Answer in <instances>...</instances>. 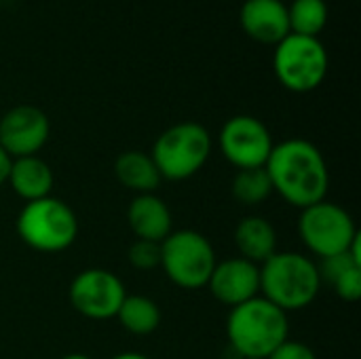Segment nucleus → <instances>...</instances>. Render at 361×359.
I'll use <instances>...</instances> for the list:
<instances>
[{
    "instance_id": "0eeeda50",
    "label": "nucleus",
    "mask_w": 361,
    "mask_h": 359,
    "mask_svg": "<svg viewBox=\"0 0 361 359\" xmlns=\"http://www.w3.org/2000/svg\"><path fill=\"white\" fill-rule=\"evenodd\" d=\"M328 68V51L315 36L288 34L281 42L275 44V76L292 93L315 91L326 80Z\"/></svg>"
},
{
    "instance_id": "39448f33",
    "label": "nucleus",
    "mask_w": 361,
    "mask_h": 359,
    "mask_svg": "<svg viewBox=\"0 0 361 359\" xmlns=\"http://www.w3.org/2000/svg\"><path fill=\"white\" fill-rule=\"evenodd\" d=\"M15 229L27 248L42 254H57L76 241L78 218L61 199L44 197L21 207Z\"/></svg>"
},
{
    "instance_id": "412c9836",
    "label": "nucleus",
    "mask_w": 361,
    "mask_h": 359,
    "mask_svg": "<svg viewBox=\"0 0 361 359\" xmlns=\"http://www.w3.org/2000/svg\"><path fill=\"white\" fill-rule=\"evenodd\" d=\"M127 260L135 271H154L161 267V243L135 239L127 252Z\"/></svg>"
},
{
    "instance_id": "f8f14e48",
    "label": "nucleus",
    "mask_w": 361,
    "mask_h": 359,
    "mask_svg": "<svg viewBox=\"0 0 361 359\" xmlns=\"http://www.w3.org/2000/svg\"><path fill=\"white\" fill-rule=\"evenodd\" d=\"M207 288L224 307H239L260 296V267L241 256L216 262Z\"/></svg>"
},
{
    "instance_id": "f3484780",
    "label": "nucleus",
    "mask_w": 361,
    "mask_h": 359,
    "mask_svg": "<svg viewBox=\"0 0 361 359\" xmlns=\"http://www.w3.org/2000/svg\"><path fill=\"white\" fill-rule=\"evenodd\" d=\"M114 176L125 188L133 190L135 195L154 193L163 180L150 152L142 150H127L118 154V159L114 161Z\"/></svg>"
},
{
    "instance_id": "6e6552de",
    "label": "nucleus",
    "mask_w": 361,
    "mask_h": 359,
    "mask_svg": "<svg viewBox=\"0 0 361 359\" xmlns=\"http://www.w3.org/2000/svg\"><path fill=\"white\" fill-rule=\"evenodd\" d=\"M298 235L305 248L324 260L349 252L353 241L360 237V231L345 207L332 201H319L300 209Z\"/></svg>"
},
{
    "instance_id": "ddd939ff",
    "label": "nucleus",
    "mask_w": 361,
    "mask_h": 359,
    "mask_svg": "<svg viewBox=\"0 0 361 359\" xmlns=\"http://www.w3.org/2000/svg\"><path fill=\"white\" fill-rule=\"evenodd\" d=\"M243 32L260 44H277L290 34L283 0H245L239 13Z\"/></svg>"
},
{
    "instance_id": "f257e3e1",
    "label": "nucleus",
    "mask_w": 361,
    "mask_h": 359,
    "mask_svg": "<svg viewBox=\"0 0 361 359\" xmlns=\"http://www.w3.org/2000/svg\"><path fill=\"white\" fill-rule=\"evenodd\" d=\"M273 193L292 207L305 209L326 201L330 188V171L322 150L302 138L283 140L273 146L264 165Z\"/></svg>"
},
{
    "instance_id": "dca6fc26",
    "label": "nucleus",
    "mask_w": 361,
    "mask_h": 359,
    "mask_svg": "<svg viewBox=\"0 0 361 359\" xmlns=\"http://www.w3.org/2000/svg\"><path fill=\"white\" fill-rule=\"evenodd\" d=\"M235 245L241 258L262 264L277 252V231L262 216H245L235 226Z\"/></svg>"
},
{
    "instance_id": "393cba45",
    "label": "nucleus",
    "mask_w": 361,
    "mask_h": 359,
    "mask_svg": "<svg viewBox=\"0 0 361 359\" xmlns=\"http://www.w3.org/2000/svg\"><path fill=\"white\" fill-rule=\"evenodd\" d=\"M110 359H150L148 355H144V353H135V351H125V353H118V355H114V358Z\"/></svg>"
},
{
    "instance_id": "1a4fd4ad",
    "label": "nucleus",
    "mask_w": 361,
    "mask_h": 359,
    "mask_svg": "<svg viewBox=\"0 0 361 359\" xmlns=\"http://www.w3.org/2000/svg\"><path fill=\"white\" fill-rule=\"evenodd\" d=\"M275 142L269 127L250 114L228 118L218 133V148L222 157L239 169L264 167Z\"/></svg>"
},
{
    "instance_id": "423d86ee",
    "label": "nucleus",
    "mask_w": 361,
    "mask_h": 359,
    "mask_svg": "<svg viewBox=\"0 0 361 359\" xmlns=\"http://www.w3.org/2000/svg\"><path fill=\"white\" fill-rule=\"evenodd\" d=\"M216 250L197 231H171L161 241V269L182 290H201L216 269Z\"/></svg>"
},
{
    "instance_id": "6ab92c4d",
    "label": "nucleus",
    "mask_w": 361,
    "mask_h": 359,
    "mask_svg": "<svg viewBox=\"0 0 361 359\" xmlns=\"http://www.w3.org/2000/svg\"><path fill=\"white\" fill-rule=\"evenodd\" d=\"M290 34L300 36H319L328 23V4L326 0H292L288 6Z\"/></svg>"
},
{
    "instance_id": "b1692460",
    "label": "nucleus",
    "mask_w": 361,
    "mask_h": 359,
    "mask_svg": "<svg viewBox=\"0 0 361 359\" xmlns=\"http://www.w3.org/2000/svg\"><path fill=\"white\" fill-rule=\"evenodd\" d=\"M11 157L0 148V188L6 184V180H8V171H11Z\"/></svg>"
},
{
    "instance_id": "bb28decb",
    "label": "nucleus",
    "mask_w": 361,
    "mask_h": 359,
    "mask_svg": "<svg viewBox=\"0 0 361 359\" xmlns=\"http://www.w3.org/2000/svg\"><path fill=\"white\" fill-rule=\"evenodd\" d=\"M243 359H247V358H243Z\"/></svg>"
},
{
    "instance_id": "4be33fe9",
    "label": "nucleus",
    "mask_w": 361,
    "mask_h": 359,
    "mask_svg": "<svg viewBox=\"0 0 361 359\" xmlns=\"http://www.w3.org/2000/svg\"><path fill=\"white\" fill-rule=\"evenodd\" d=\"M336 296L345 303H357L361 298V267H351L341 273L332 284Z\"/></svg>"
},
{
    "instance_id": "20e7f679",
    "label": "nucleus",
    "mask_w": 361,
    "mask_h": 359,
    "mask_svg": "<svg viewBox=\"0 0 361 359\" xmlns=\"http://www.w3.org/2000/svg\"><path fill=\"white\" fill-rule=\"evenodd\" d=\"M214 140L201 123L184 121L165 129L152 144L150 157L161 178L182 182L199 174L212 157Z\"/></svg>"
},
{
    "instance_id": "f03ea898",
    "label": "nucleus",
    "mask_w": 361,
    "mask_h": 359,
    "mask_svg": "<svg viewBox=\"0 0 361 359\" xmlns=\"http://www.w3.org/2000/svg\"><path fill=\"white\" fill-rule=\"evenodd\" d=\"M322 286L317 262L300 252H275L260 264V296L283 313L311 307Z\"/></svg>"
},
{
    "instance_id": "a211bd4d",
    "label": "nucleus",
    "mask_w": 361,
    "mask_h": 359,
    "mask_svg": "<svg viewBox=\"0 0 361 359\" xmlns=\"http://www.w3.org/2000/svg\"><path fill=\"white\" fill-rule=\"evenodd\" d=\"M116 320L123 330L135 336H148L161 326V309L159 305L142 294H127L123 305L118 307Z\"/></svg>"
},
{
    "instance_id": "aec40b11",
    "label": "nucleus",
    "mask_w": 361,
    "mask_h": 359,
    "mask_svg": "<svg viewBox=\"0 0 361 359\" xmlns=\"http://www.w3.org/2000/svg\"><path fill=\"white\" fill-rule=\"evenodd\" d=\"M231 193L241 205H260L273 195V184L264 167L239 169L233 178Z\"/></svg>"
},
{
    "instance_id": "9d476101",
    "label": "nucleus",
    "mask_w": 361,
    "mask_h": 359,
    "mask_svg": "<svg viewBox=\"0 0 361 359\" xmlns=\"http://www.w3.org/2000/svg\"><path fill=\"white\" fill-rule=\"evenodd\" d=\"M125 296H127V290L121 277L106 269L80 271L72 279L70 290H68V298L74 311L95 322L116 317L118 307L123 305Z\"/></svg>"
},
{
    "instance_id": "4468645a",
    "label": "nucleus",
    "mask_w": 361,
    "mask_h": 359,
    "mask_svg": "<svg viewBox=\"0 0 361 359\" xmlns=\"http://www.w3.org/2000/svg\"><path fill=\"white\" fill-rule=\"evenodd\" d=\"M127 222L137 239L154 243H161L173 231L171 212L167 203L154 193L133 197V201L127 207Z\"/></svg>"
},
{
    "instance_id": "9b49d317",
    "label": "nucleus",
    "mask_w": 361,
    "mask_h": 359,
    "mask_svg": "<svg viewBox=\"0 0 361 359\" xmlns=\"http://www.w3.org/2000/svg\"><path fill=\"white\" fill-rule=\"evenodd\" d=\"M51 133L49 116L32 104H19L0 118V148L11 159L36 157Z\"/></svg>"
},
{
    "instance_id": "a878e982",
    "label": "nucleus",
    "mask_w": 361,
    "mask_h": 359,
    "mask_svg": "<svg viewBox=\"0 0 361 359\" xmlns=\"http://www.w3.org/2000/svg\"><path fill=\"white\" fill-rule=\"evenodd\" d=\"M59 359H91L89 355H85V353H68V355H63V358Z\"/></svg>"
},
{
    "instance_id": "2eb2a0df",
    "label": "nucleus",
    "mask_w": 361,
    "mask_h": 359,
    "mask_svg": "<svg viewBox=\"0 0 361 359\" xmlns=\"http://www.w3.org/2000/svg\"><path fill=\"white\" fill-rule=\"evenodd\" d=\"M6 184L13 188V193L23 199L25 203L51 197V190L55 186L53 169L47 161L36 157H21L11 161V171Z\"/></svg>"
},
{
    "instance_id": "7ed1b4c3",
    "label": "nucleus",
    "mask_w": 361,
    "mask_h": 359,
    "mask_svg": "<svg viewBox=\"0 0 361 359\" xmlns=\"http://www.w3.org/2000/svg\"><path fill=\"white\" fill-rule=\"evenodd\" d=\"M226 336L241 359H267L290 339L288 313L256 296L233 307L226 320Z\"/></svg>"
},
{
    "instance_id": "5701e85b",
    "label": "nucleus",
    "mask_w": 361,
    "mask_h": 359,
    "mask_svg": "<svg viewBox=\"0 0 361 359\" xmlns=\"http://www.w3.org/2000/svg\"><path fill=\"white\" fill-rule=\"evenodd\" d=\"M267 359H317V355H315V351L309 345H305L300 341L288 339L283 345H279Z\"/></svg>"
}]
</instances>
